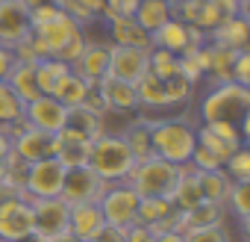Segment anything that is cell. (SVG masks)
Segmentation results:
<instances>
[{"mask_svg": "<svg viewBox=\"0 0 250 242\" xmlns=\"http://www.w3.org/2000/svg\"><path fill=\"white\" fill-rule=\"evenodd\" d=\"M21 115H24V100L9 89L6 80H0V127L9 133L12 127H18L24 121Z\"/></svg>", "mask_w": 250, "mask_h": 242, "instance_id": "30", "label": "cell"}, {"mask_svg": "<svg viewBox=\"0 0 250 242\" xmlns=\"http://www.w3.org/2000/svg\"><path fill=\"white\" fill-rule=\"evenodd\" d=\"M153 242H186V233L183 230H162V233H156Z\"/></svg>", "mask_w": 250, "mask_h": 242, "instance_id": "46", "label": "cell"}, {"mask_svg": "<svg viewBox=\"0 0 250 242\" xmlns=\"http://www.w3.org/2000/svg\"><path fill=\"white\" fill-rule=\"evenodd\" d=\"M30 36V9L21 0H0V45L15 48Z\"/></svg>", "mask_w": 250, "mask_h": 242, "instance_id": "13", "label": "cell"}, {"mask_svg": "<svg viewBox=\"0 0 250 242\" xmlns=\"http://www.w3.org/2000/svg\"><path fill=\"white\" fill-rule=\"evenodd\" d=\"M229 80H232V83H241V86H250V53H247V50H238V53H235Z\"/></svg>", "mask_w": 250, "mask_h": 242, "instance_id": "42", "label": "cell"}, {"mask_svg": "<svg viewBox=\"0 0 250 242\" xmlns=\"http://www.w3.org/2000/svg\"><path fill=\"white\" fill-rule=\"evenodd\" d=\"M136 24L147 33H156L165 21L174 18V6H171V0H139V6H136Z\"/></svg>", "mask_w": 250, "mask_h": 242, "instance_id": "23", "label": "cell"}, {"mask_svg": "<svg viewBox=\"0 0 250 242\" xmlns=\"http://www.w3.org/2000/svg\"><path fill=\"white\" fill-rule=\"evenodd\" d=\"M33 239L47 242L59 233H68V213L71 207L62 198H33Z\"/></svg>", "mask_w": 250, "mask_h": 242, "instance_id": "7", "label": "cell"}, {"mask_svg": "<svg viewBox=\"0 0 250 242\" xmlns=\"http://www.w3.org/2000/svg\"><path fill=\"white\" fill-rule=\"evenodd\" d=\"M0 239L6 242L33 239V207L24 195H12L0 201Z\"/></svg>", "mask_w": 250, "mask_h": 242, "instance_id": "8", "label": "cell"}, {"mask_svg": "<svg viewBox=\"0 0 250 242\" xmlns=\"http://www.w3.org/2000/svg\"><path fill=\"white\" fill-rule=\"evenodd\" d=\"M150 145H153L156 157H162L174 166H186L197 145V127H191L186 118L150 121Z\"/></svg>", "mask_w": 250, "mask_h": 242, "instance_id": "3", "label": "cell"}, {"mask_svg": "<svg viewBox=\"0 0 250 242\" xmlns=\"http://www.w3.org/2000/svg\"><path fill=\"white\" fill-rule=\"evenodd\" d=\"M224 174H227L232 183H250V151H247V145L235 148V151L227 157Z\"/></svg>", "mask_w": 250, "mask_h": 242, "instance_id": "36", "label": "cell"}, {"mask_svg": "<svg viewBox=\"0 0 250 242\" xmlns=\"http://www.w3.org/2000/svg\"><path fill=\"white\" fill-rule=\"evenodd\" d=\"M21 3H24L27 9H36V6H42V3H50V0H21Z\"/></svg>", "mask_w": 250, "mask_h": 242, "instance_id": "49", "label": "cell"}, {"mask_svg": "<svg viewBox=\"0 0 250 242\" xmlns=\"http://www.w3.org/2000/svg\"><path fill=\"white\" fill-rule=\"evenodd\" d=\"M62 130H71L88 142H94L100 133H103V112L91 109V106H71L68 109V118H65V127Z\"/></svg>", "mask_w": 250, "mask_h": 242, "instance_id": "19", "label": "cell"}, {"mask_svg": "<svg viewBox=\"0 0 250 242\" xmlns=\"http://www.w3.org/2000/svg\"><path fill=\"white\" fill-rule=\"evenodd\" d=\"M47 242H85V239H80V236H74V233L68 230V233H59V236H53V239H47Z\"/></svg>", "mask_w": 250, "mask_h": 242, "instance_id": "48", "label": "cell"}, {"mask_svg": "<svg viewBox=\"0 0 250 242\" xmlns=\"http://www.w3.org/2000/svg\"><path fill=\"white\" fill-rule=\"evenodd\" d=\"M12 151V136L3 130V127H0V163H3V157Z\"/></svg>", "mask_w": 250, "mask_h": 242, "instance_id": "47", "label": "cell"}, {"mask_svg": "<svg viewBox=\"0 0 250 242\" xmlns=\"http://www.w3.org/2000/svg\"><path fill=\"white\" fill-rule=\"evenodd\" d=\"M24 124L39 130V133H47V136H56L62 127H65V118H68V106H62L53 95H39L33 100L24 103Z\"/></svg>", "mask_w": 250, "mask_h": 242, "instance_id": "9", "label": "cell"}, {"mask_svg": "<svg viewBox=\"0 0 250 242\" xmlns=\"http://www.w3.org/2000/svg\"><path fill=\"white\" fill-rule=\"evenodd\" d=\"M235 53H238V50L209 45V68H206V71L215 74V83H227V80H229V74H232V62H235Z\"/></svg>", "mask_w": 250, "mask_h": 242, "instance_id": "33", "label": "cell"}, {"mask_svg": "<svg viewBox=\"0 0 250 242\" xmlns=\"http://www.w3.org/2000/svg\"><path fill=\"white\" fill-rule=\"evenodd\" d=\"M180 169L183 166H174L162 157H147L142 163H136V169L130 171L127 183L139 192V198H168L174 195V186L180 180Z\"/></svg>", "mask_w": 250, "mask_h": 242, "instance_id": "4", "label": "cell"}, {"mask_svg": "<svg viewBox=\"0 0 250 242\" xmlns=\"http://www.w3.org/2000/svg\"><path fill=\"white\" fill-rule=\"evenodd\" d=\"M186 233V242H232L229 233L224 230V224H215V227H191V230H183Z\"/></svg>", "mask_w": 250, "mask_h": 242, "instance_id": "39", "label": "cell"}, {"mask_svg": "<svg viewBox=\"0 0 250 242\" xmlns=\"http://www.w3.org/2000/svg\"><path fill=\"white\" fill-rule=\"evenodd\" d=\"M12 65H15V53H12V48L0 45V80H6V74L12 71Z\"/></svg>", "mask_w": 250, "mask_h": 242, "instance_id": "45", "label": "cell"}, {"mask_svg": "<svg viewBox=\"0 0 250 242\" xmlns=\"http://www.w3.org/2000/svg\"><path fill=\"white\" fill-rule=\"evenodd\" d=\"M0 242H6V239H0Z\"/></svg>", "mask_w": 250, "mask_h": 242, "instance_id": "52", "label": "cell"}, {"mask_svg": "<svg viewBox=\"0 0 250 242\" xmlns=\"http://www.w3.org/2000/svg\"><path fill=\"white\" fill-rule=\"evenodd\" d=\"M191 92H194V86L186 80V77H171V80H165V106H180V103H188V97H191Z\"/></svg>", "mask_w": 250, "mask_h": 242, "instance_id": "38", "label": "cell"}, {"mask_svg": "<svg viewBox=\"0 0 250 242\" xmlns=\"http://www.w3.org/2000/svg\"><path fill=\"white\" fill-rule=\"evenodd\" d=\"M194 180L200 186L203 201H209V204H224L227 192L232 186V180L224 174V169H218V171H200V169H194Z\"/></svg>", "mask_w": 250, "mask_h": 242, "instance_id": "26", "label": "cell"}, {"mask_svg": "<svg viewBox=\"0 0 250 242\" xmlns=\"http://www.w3.org/2000/svg\"><path fill=\"white\" fill-rule=\"evenodd\" d=\"M91 89H94V86H91L88 80H83L80 74L68 71L65 77H59V83L53 86V92H50V95H53L62 106H68V109H71V106H83V103L88 100Z\"/></svg>", "mask_w": 250, "mask_h": 242, "instance_id": "21", "label": "cell"}, {"mask_svg": "<svg viewBox=\"0 0 250 242\" xmlns=\"http://www.w3.org/2000/svg\"><path fill=\"white\" fill-rule=\"evenodd\" d=\"M83 48H85V36L80 33V36H74V39H71V42H68V45H65L62 50H56L53 56H56L59 62H65V65H74V62L80 59V53H83Z\"/></svg>", "mask_w": 250, "mask_h": 242, "instance_id": "41", "label": "cell"}, {"mask_svg": "<svg viewBox=\"0 0 250 242\" xmlns=\"http://www.w3.org/2000/svg\"><path fill=\"white\" fill-rule=\"evenodd\" d=\"M156 239V233H153V227H147V224H130V227H124V242H153Z\"/></svg>", "mask_w": 250, "mask_h": 242, "instance_id": "43", "label": "cell"}, {"mask_svg": "<svg viewBox=\"0 0 250 242\" xmlns=\"http://www.w3.org/2000/svg\"><path fill=\"white\" fill-rule=\"evenodd\" d=\"M209 45L229 48V50H244V45H247V21H244L241 15L224 18V21L209 33Z\"/></svg>", "mask_w": 250, "mask_h": 242, "instance_id": "20", "label": "cell"}, {"mask_svg": "<svg viewBox=\"0 0 250 242\" xmlns=\"http://www.w3.org/2000/svg\"><path fill=\"white\" fill-rule=\"evenodd\" d=\"M241 3H247V0H241Z\"/></svg>", "mask_w": 250, "mask_h": 242, "instance_id": "51", "label": "cell"}, {"mask_svg": "<svg viewBox=\"0 0 250 242\" xmlns=\"http://www.w3.org/2000/svg\"><path fill=\"white\" fill-rule=\"evenodd\" d=\"M150 48H130V45H112L109 53V77L124 83H139L150 71Z\"/></svg>", "mask_w": 250, "mask_h": 242, "instance_id": "10", "label": "cell"}, {"mask_svg": "<svg viewBox=\"0 0 250 242\" xmlns=\"http://www.w3.org/2000/svg\"><path fill=\"white\" fill-rule=\"evenodd\" d=\"M136 95H139V106H156L162 109L165 106V80L153 77L150 71L136 83Z\"/></svg>", "mask_w": 250, "mask_h": 242, "instance_id": "32", "label": "cell"}, {"mask_svg": "<svg viewBox=\"0 0 250 242\" xmlns=\"http://www.w3.org/2000/svg\"><path fill=\"white\" fill-rule=\"evenodd\" d=\"M215 224H224V210L221 204H197L194 210H186L180 213V227L183 230H191V227H215Z\"/></svg>", "mask_w": 250, "mask_h": 242, "instance_id": "29", "label": "cell"}, {"mask_svg": "<svg viewBox=\"0 0 250 242\" xmlns=\"http://www.w3.org/2000/svg\"><path fill=\"white\" fill-rule=\"evenodd\" d=\"M88 169L103 183H127L130 171L136 169V157L130 154L121 133H100L88 151Z\"/></svg>", "mask_w": 250, "mask_h": 242, "instance_id": "2", "label": "cell"}, {"mask_svg": "<svg viewBox=\"0 0 250 242\" xmlns=\"http://www.w3.org/2000/svg\"><path fill=\"white\" fill-rule=\"evenodd\" d=\"M112 45H130V48H150V33L136 24V18H106Z\"/></svg>", "mask_w": 250, "mask_h": 242, "instance_id": "22", "label": "cell"}, {"mask_svg": "<svg viewBox=\"0 0 250 242\" xmlns=\"http://www.w3.org/2000/svg\"><path fill=\"white\" fill-rule=\"evenodd\" d=\"M203 124H232L241 130L244 142L250 139V86L241 83H215L200 100Z\"/></svg>", "mask_w": 250, "mask_h": 242, "instance_id": "1", "label": "cell"}, {"mask_svg": "<svg viewBox=\"0 0 250 242\" xmlns=\"http://www.w3.org/2000/svg\"><path fill=\"white\" fill-rule=\"evenodd\" d=\"M109 53H112V45H103V42H85L80 59L71 65L74 74H80L83 80H88L91 86L103 77H109Z\"/></svg>", "mask_w": 250, "mask_h": 242, "instance_id": "15", "label": "cell"}, {"mask_svg": "<svg viewBox=\"0 0 250 242\" xmlns=\"http://www.w3.org/2000/svg\"><path fill=\"white\" fill-rule=\"evenodd\" d=\"M197 145L200 148H206V151H212L221 163H227V157L235 151V148H241V145H232V142H227V139H221L215 130H209L206 124L203 127H197Z\"/></svg>", "mask_w": 250, "mask_h": 242, "instance_id": "37", "label": "cell"}, {"mask_svg": "<svg viewBox=\"0 0 250 242\" xmlns=\"http://www.w3.org/2000/svg\"><path fill=\"white\" fill-rule=\"evenodd\" d=\"M94 95L100 97L103 109H112V112H136L139 109V95H136L133 83L103 77L94 83Z\"/></svg>", "mask_w": 250, "mask_h": 242, "instance_id": "14", "label": "cell"}, {"mask_svg": "<svg viewBox=\"0 0 250 242\" xmlns=\"http://www.w3.org/2000/svg\"><path fill=\"white\" fill-rule=\"evenodd\" d=\"M68 169L56 160V157H44L36 163H27V174H24V198H59L62 183H65Z\"/></svg>", "mask_w": 250, "mask_h": 242, "instance_id": "6", "label": "cell"}, {"mask_svg": "<svg viewBox=\"0 0 250 242\" xmlns=\"http://www.w3.org/2000/svg\"><path fill=\"white\" fill-rule=\"evenodd\" d=\"M12 154H15L21 163H36V160L53 157V136L39 133V130H33V127L24 124V127L12 136Z\"/></svg>", "mask_w": 250, "mask_h": 242, "instance_id": "16", "label": "cell"}, {"mask_svg": "<svg viewBox=\"0 0 250 242\" xmlns=\"http://www.w3.org/2000/svg\"><path fill=\"white\" fill-rule=\"evenodd\" d=\"M227 207L232 210V216L247 230V221H250V183H232L229 192H227Z\"/></svg>", "mask_w": 250, "mask_h": 242, "instance_id": "35", "label": "cell"}, {"mask_svg": "<svg viewBox=\"0 0 250 242\" xmlns=\"http://www.w3.org/2000/svg\"><path fill=\"white\" fill-rule=\"evenodd\" d=\"M174 213H177V207H174L168 198H142V201H139V216H136V221L153 227V233H156Z\"/></svg>", "mask_w": 250, "mask_h": 242, "instance_id": "27", "label": "cell"}, {"mask_svg": "<svg viewBox=\"0 0 250 242\" xmlns=\"http://www.w3.org/2000/svg\"><path fill=\"white\" fill-rule=\"evenodd\" d=\"M106 186H109V183H103L88 166H83V169H68L59 198H62L68 207H74V204H97L100 195L106 192Z\"/></svg>", "mask_w": 250, "mask_h": 242, "instance_id": "12", "label": "cell"}, {"mask_svg": "<svg viewBox=\"0 0 250 242\" xmlns=\"http://www.w3.org/2000/svg\"><path fill=\"white\" fill-rule=\"evenodd\" d=\"M6 83H9V89H12V92H15L24 103L42 95V92H39V83H36V62L15 59L12 71L6 74Z\"/></svg>", "mask_w": 250, "mask_h": 242, "instance_id": "24", "label": "cell"}, {"mask_svg": "<svg viewBox=\"0 0 250 242\" xmlns=\"http://www.w3.org/2000/svg\"><path fill=\"white\" fill-rule=\"evenodd\" d=\"M209 3H212L224 18H232V15H241V12H244V3H241V0H209Z\"/></svg>", "mask_w": 250, "mask_h": 242, "instance_id": "44", "label": "cell"}, {"mask_svg": "<svg viewBox=\"0 0 250 242\" xmlns=\"http://www.w3.org/2000/svg\"><path fill=\"white\" fill-rule=\"evenodd\" d=\"M3 174H6V166H3V163H0V180H3Z\"/></svg>", "mask_w": 250, "mask_h": 242, "instance_id": "50", "label": "cell"}, {"mask_svg": "<svg viewBox=\"0 0 250 242\" xmlns=\"http://www.w3.org/2000/svg\"><path fill=\"white\" fill-rule=\"evenodd\" d=\"M203 36H206V33H200L197 27H191V24H186V21H180V18H171V21H165L156 33H150V48H162V50H171V53L183 56V53L200 48Z\"/></svg>", "mask_w": 250, "mask_h": 242, "instance_id": "11", "label": "cell"}, {"mask_svg": "<svg viewBox=\"0 0 250 242\" xmlns=\"http://www.w3.org/2000/svg\"><path fill=\"white\" fill-rule=\"evenodd\" d=\"M139 0H103V18H133Z\"/></svg>", "mask_w": 250, "mask_h": 242, "instance_id": "40", "label": "cell"}, {"mask_svg": "<svg viewBox=\"0 0 250 242\" xmlns=\"http://www.w3.org/2000/svg\"><path fill=\"white\" fill-rule=\"evenodd\" d=\"M103 227H106V221H103V213H100L97 204H74L71 207V213H68V230L74 236H80V239L88 242Z\"/></svg>", "mask_w": 250, "mask_h": 242, "instance_id": "18", "label": "cell"}, {"mask_svg": "<svg viewBox=\"0 0 250 242\" xmlns=\"http://www.w3.org/2000/svg\"><path fill=\"white\" fill-rule=\"evenodd\" d=\"M68 71H71V65L59 62L56 56L36 59V83H39V92H42V95H50L53 86L59 83V77H65Z\"/></svg>", "mask_w": 250, "mask_h": 242, "instance_id": "31", "label": "cell"}, {"mask_svg": "<svg viewBox=\"0 0 250 242\" xmlns=\"http://www.w3.org/2000/svg\"><path fill=\"white\" fill-rule=\"evenodd\" d=\"M171 204H174L180 213H186V210H194L197 204H203L200 186H197V180H194V169H191L188 163L180 169V180H177V186H174Z\"/></svg>", "mask_w": 250, "mask_h": 242, "instance_id": "25", "label": "cell"}, {"mask_svg": "<svg viewBox=\"0 0 250 242\" xmlns=\"http://www.w3.org/2000/svg\"><path fill=\"white\" fill-rule=\"evenodd\" d=\"M88 151H91V142L71 133V130H59L53 136V157L65 166V169H83L88 166Z\"/></svg>", "mask_w": 250, "mask_h": 242, "instance_id": "17", "label": "cell"}, {"mask_svg": "<svg viewBox=\"0 0 250 242\" xmlns=\"http://www.w3.org/2000/svg\"><path fill=\"white\" fill-rule=\"evenodd\" d=\"M139 201H142V198H139V192H136L130 183H109V186H106V192L100 195L97 207H100L103 221H106L109 227L124 230V227L136 224Z\"/></svg>", "mask_w": 250, "mask_h": 242, "instance_id": "5", "label": "cell"}, {"mask_svg": "<svg viewBox=\"0 0 250 242\" xmlns=\"http://www.w3.org/2000/svg\"><path fill=\"white\" fill-rule=\"evenodd\" d=\"M150 74L159 77V80H171L180 74V56L171 53V50H162V48H150Z\"/></svg>", "mask_w": 250, "mask_h": 242, "instance_id": "34", "label": "cell"}, {"mask_svg": "<svg viewBox=\"0 0 250 242\" xmlns=\"http://www.w3.org/2000/svg\"><path fill=\"white\" fill-rule=\"evenodd\" d=\"M121 136H124V142H127L130 154L136 157V163H142V160L153 157V145H150V121H147V118L133 121V124L124 130Z\"/></svg>", "mask_w": 250, "mask_h": 242, "instance_id": "28", "label": "cell"}]
</instances>
